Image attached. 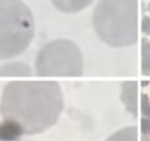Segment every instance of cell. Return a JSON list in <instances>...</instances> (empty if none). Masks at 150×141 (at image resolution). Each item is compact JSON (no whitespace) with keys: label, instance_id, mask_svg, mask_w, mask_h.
<instances>
[{"label":"cell","instance_id":"obj_1","mask_svg":"<svg viewBox=\"0 0 150 141\" xmlns=\"http://www.w3.org/2000/svg\"><path fill=\"white\" fill-rule=\"evenodd\" d=\"M64 108L57 81H11L0 101V115L21 135H37L57 122Z\"/></svg>","mask_w":150,"mask_h":141},{"label":"cell","instance_id":"obj_9","mask_svg":"<svg viewBox=\"0 0 150 141\" xmlns=\"http://www.w3.org/2000/svg\"><path fill=\"white\" fill-rule=\"evenodd\" d=\"M0 75H29V68L25 64L21 63H13V64H7L6 67L0 68Z\"/></svg>","mask_w":150,"mask_h":141},{"label":"cell","instance_id":"obj_8","mask_svg":"<svg viewBox=\"0 0 150 141\" xmlns=\"http://www.w3.org/2000/svg\"><path fill=\"white\" fill-rule=\"evenodd\" d=\"M106 141H138V132L136 127H126L113 133Z\"/></svg>","mask_w":150,"mask_h":141},{"label":"cell","instance_id":"obj_7","mask_svg":"<svg viewBox=\"0 0 150 141\" xmlns=\"http://www.w3.org/2000/svg\"><path fill=\"white\" fill-rule=\"evenodd\" d=\"M122 100L127 109L136 113V83H125L122 89Z\"/></svg>","mask_w":150,"mask_h":141},{"label":"cell","instance_id":"obj_11","mask_svg":"<svg viewBox=\"0 0 150 141\" xmlns=\"http://www.w3.org/2000/svg\"><path fill=\"white\" fill-rule=\"evenodd\" d=\"M141 31L145 35H150V16H144L141 21Z\"/></svg>","mask_w":150,"mask_h":141},{"label":"cell","instance_id":"obj_6","mask_svg":"<svg viewBox=\"0 0 150 141\" xmlns=\"http://www.w3.org/2000/svg\"><path fill=\"white\" fill-rule=\"evenodd\" d=\"M21 132L8 121L0 122V141H16L21 137Z\"/></svg>","mask_w":150,"mask_h":141},{"label":"cell","instance_id":"obj_12","mask_svg":"<svg viewBox=\"0 0 150 141\" xmlns=\"http://www.w3.org/2000/svg\"><path fill=\"white\" fill-rule=\"evenodd\" d=\"M147 9H149V12H150V3H149V6H147Z\"/></svg>","mask_w":150,"mask_h":141},{"label":"cell","instance_id":"obj_3","mask_svg":"<svg viewBox=\"0 0 150 141\" xmlns=\"http://www.w3.org/2000/svg\"><path fill=\"white\" fill-rule=\"evenodd\" d=\"M33 33V14L23 0H0V60L21 55Z\"/></svg>","mask_w":150,"mask_h":141},{"label":"cell","instance_id":"obj_2","mask_svg":"<svg viewBox=\"0 0 150 141\" xmlns=\"http://www.w3.org/2000/svg\"><path fill=\"white\" fill-rule=\"evenodd\" d=\"M97 36L114 48L137 41V0H100L93 12Z\"/></svg>","mask_w":150,"mask_h":141},{"label":"cell","instance_id":"obj_10","mask_svg":"<svg viewBox=\"0 0 150 141\" xmlns=\"http://www.w3.org/2000/svg\"><path fill=\"white\" fill-rule=\"evenodd\" d=\"M142 69L145 75H150V41L142 40Z\"/></svg>","mask_w":150,"mask_h":141},{"label":"cell","instance_id":"obj_5","mask_svg":"<svg viewBox=\"0 0 150 141\" xmlns=\"http://www.w3.org/2000/svg\"><path fill=\"white\" fill-rule=\"evenodd\" d=\"M94 0H52L53 6L59 11L65 14H74L85 9L88 6H91Z\"/></svg>","mask_w":150,"mask_h":141},{"label":"cell","instance_id":"obj_4","mask_svg":"<svg viewBox=\"0 0 150 141\" xmlns=\"http://www.w3.org/2000/svg\"><path fill=\"white\" fill-rule=\"evenodd\" d=\"M35 68L41 77H79L84 69L82 53L71 40H53L40 49Z\"/></svg>","mask_w":150,"mask_h":141}]
</instances>
